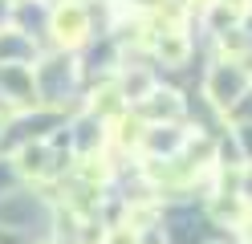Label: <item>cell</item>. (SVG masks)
<instances>
[{"label":"cell","mask_w":252,"mask_h":244,"mask_svg":"<svg viewBox=\"0 0 252 244\" xmlns=\"http://www.w3.org/2000/svg\"><path fill=\"white\" fill-rule=\"evenodd\" d=\"M244 232H248V244H252V224H248V228H244Z\"/></svg>","instance_id":"9"},{"label":"cell","mask_w":252,"mask_h":244,"mask_svg":"<svg viewBox=\"0 0 252 244\" xmlns=\"http://www.w3.org/2000/svg\"><path fill=\"white\" fill-rule=\"evenodd\" d=\"M155 53L163 57V65H183L187 61V37L179 29H159V37H155Z\"/></svg>","instance_id":"3"},{"label":"cell","mask_w":252,"mask_h":244,"mask_svg":"<svg viewBox=\"0 0 252 244\" xmlns=\"http://www.w3.org/2000/svg\"><path fill=\"white\" fill-rule=\"evenodd\" d=\"M110 244H134V232H130V228H118V232L110 236Z\"/></svg>","instance_id":"7"},{"label":"cell","mask_w":252,"mask_h":244,"mask_svg":"<svg viewBox=\"0 0 252 244\" xmlns=\"http://www.w3.org/2000/svg\"><path fill=\"white\" fill-rule=\"evenodd\" d=\"M143 114H151V118H179L183 114V102L171 90H155L147 102H143Z\"/></svg>","instance_id":"4"},{"label":"cell","mask_w":252,"mask_h":244,"mask_svg":"<svg viewBox=\"0 0 252 244\" xmlns=\"http://www.w3.org/2000/svg\"><path fill=\"white\" fill-rule=\"evenodd\" d=\"M220 49H232V53H244V37H240V29H220Z\"/></svg>","instance_id":"6"},{"label":"cell","mask_w":252,"mask_h":244,"mask_svg":"<svg viewBox=\"0 0 252 244\" xmlns=\"http://www.w3.org/2000/svg\"><path fill=\"white\" fill-rule=\"evenodd\" d=\"M21 171L25 175H45V146H25L21 151Z\"/></svg>","instance_id":"5"},{"label":"cell","mask_w":252,"mask_h":244,"mask_svg":"<svg viewBox=\"0 0 252 244\" xmlns=\"http://www.w3.org/2000/svg\"><path fill=\"white\" fill-rule=\"evenodd\" d=\"M244 86H248V73H240V65H232V61H224V65L212 70V77H208V94H212L216 106H232L236 94H240Z\"/></svg>","instance_id":"2"},{"label":"cell","mask_w":252,"mask_h":244,"mask_svg":"<svg viewBox=\"0 0 252 244\" xmlns=\"http://www.w3.org/2000/svg\"><path fill=\"white\" fill-rule=\"evenodd\" d=\"M77 4H82V0H77Z\"/></svg>","instance_id":"10"},{"label":"cell","mask_w":252,"mask_h":244,"mask_svg":"<svg viewBox=\"0 0 252 244\" xmlns=\"http://www.w3.org/2000/svg\"><path fill=\"white\" fill-rule=\"evenodd\" d=\"M86 33H90V16H86V8L77 4V0H65V4L53 8V37L61 45L86 41Z\"/></svg>","instance_id":"1"},{"label":"cell","mask_w":252,"mask_h":244,"mask_svg":"<svg viewBox=\"0 0 252 244\" xmlns=\"http://www.w3.org/2000/svg\"><path fill=\"white\" fill-rule=\"evenodd\" d=\"M240 195H244V204L252 208V167L244 171V187H240Z\"/></svg>","instance_id":"8"}]
</instances>
